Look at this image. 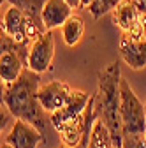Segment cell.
<instances>
[{
    "mask_svg": "<svg viewBox=\"0 0 146 148\" xmlns=\"http://www.w3.org/2000/svg\"><path fill=\"white\" fill-rule=\"evenodd\" d=\"M120 57L121 60L134 71L146 67V39H134L132 35L123 34L120 37Z\"/></svg>",
    "mask_w": 146,
    "mask_h": 148,
    "instance_id": "9",
    "label": "cell"
},
{
    "mask_svg": "<svg viewBox=\"0 0 146 148\" xmlns=\"http://www.w3.org/2000/svg\"><path fill=\"white\" fill-rule=\"evenodd\" d=\"M121 94V122L123 134H144L146 132V106L134 94L130 83L125 78L120 81Z\"/></svg>",
    "mask_w": 146,
    "mask_h": 148,
    "instance_id": "4",
    "label": "cell"
},
{
    "mask_svg": "<svg viewBox=\"0 0 146 148\" xmlns=\"http://www.w3.org/2000/svg\"><path fill=\"white\" fill-rule=\"evenodd\" d=\"M93 0H81V5L83 7H90V4H92Z\"/></svg>",
    "mask_w": 146,
    "mask_h": 148,
    "instance_id": "20",
    "label": "cell"
},
{
    "mask_svg": "<svg viewBox=\"0 0 146 148\" xmlns=\"http://www.w3.org/2000/svg\"><path fill=\"white\" fill-rule=\"evenodd\" d=\"M41 141H44V134L35 125L20 118H16L12 129L5 136V143L12 148H37Z\"/></svg>",
    "mask_w": 146,
    "mask_h": 148,
    "instance_id": "7",
    "label": "cell"
},
{
    "mask_svg": "<svg viewBox=\"0 0 146 148\" xmlns=\"http://www.w3.org/2000/svg\"><path fill=\"white\" fill-rule=\"evenodd\" d=\"M39 72H33L27 67L14 83L4 85L2 102L12 116L35 125L44 134L49 118H46L48 111L39 102Z\"/></svg>",
    "mask_w": 146,
    "mask_h": 148,
    "instance_id": "1",
    "label": "cell"
},
{
    "mask_svg": "<svg viewBox=\"0 0 146 148\" xmlns=\"http://www.w3.org/2000/svg\"><path fill=\"white\" fill-rule=\"evenodd\" d=\"M121 71L118 62H111L99 72L95 108L99 111V118L107 125L111 132L113 146L121 148L123 141V122H121V94H120Z\"/></svg>",
    "mask_w": 146,
    "mask_h": 148,
    "instance_id": "2",
    "label": "cell"
},
{
    "mask_svg": "<svg viewBox=\"0 0 146 148\" xmlns=\"http://www.w3.org/2000/svg\"><path fill=\"white\" fill-rule=\"evenodd\" d=\"M141 28H143V37L146 39V14L141 16Z\"/></svg>",
    "mask_w": 146,
    "mask_h": 148,
    "instance_id": "19",
    "label": "cell"
},
{
    "mask_svg": "<svg viewBox=\"0 0 146 148\" xmlns=\"http://www.w3.org/2000/svg\"><path fill=\"white\" fill-rule=\"evenodd\" d=\"M121 148H146L144 134H123Z\"/></svg>",
    "mask_w": 146,
    "mask_h": 148,
    "instance_id": "16",
    "label": "cell"
},
{
    "mask_svg": "<svg viewBox=\"0 0 146 148\" xmlns=\"http://www.w3.org/2000/svg\"><path fill=\"white\" fill-rule=\"evenodd\" d=\"M120 2L121 0H93V2L90 4L88 11H90V14H92L93 20H99V18H102L104 14L115 11Z\"/></svg>",
    "mask_w": 146,
    "mask_h": 148,
    "instance_id": "15",
    "label": "cell"
},
{
    "mask_svg": "<svg viewBox=\"0 0 146 148\" xmlns=\"http://www.w3.org/2000/svg\"><path fill=\"white\" fill-rule=\"evenodd\" d=\"M88 148H115L113 139H111V132H109L107 125L102 122V118H99V116H97V120L93 123L92 141H90Z\"/></svg>",
    "mask_w": 146,
    "mask_h": 148,
    "instance_id": "13",
    "label": "cell"
},
{
    "mask_svg": "<svg viewBox=\"0 0 146 148\" xmlns=\"http://www.w3.org/2000/svg\"><path fill=\"white\" fill-rule=\"evenodd\" d=\"M144 139H146V132H144Z\"/></svg>",
    "mask_w": 146,
    "mask_h": 148,
    "instance_id": "22",
    "label": "cell"
},
{
    "mask_svg": "<svg viewBox=\"0 0 146 148\" xmlns=\"http://www.w3.org/2000/svg\"><path fill=\"white\" fill-rule=\"evenodd\" d=\"M92 95L83 90H72V94L63 108L49 115L51 125L57 129L62 136L65 146L74 148L85 132V111L90 104Z\"/></svg>",
    "mask_w": 146,
    "mask_h": 148,
    "instance_id": "3",
    "label": "cell"
},
{
    "mask_svg": "<svg viewBox=\"0 0 146 148\" xmlns=\"http://www.w3.org/2000/svg\"><path fill=\"white\" fill-rule=\"evenodd\" d=\"M62 148H69V146H62Z\"/></svg>",
    "mask_w": 146,
    "mask_h": 148,
    "instance_id": "23",
    "label": "cell"
},
{
    "mask_svg": "<svg viewBox=\"0 0 146 148\" xmlns=\"http://www.w3.org/2000/svg\"><path fill=\"white\" fill-rule=\"evenodd\" d=\"M132 2L136 4V7L139 9L141 14H146V0H132Z\"/></svg>",
    "mask_w": 146,
    "mask_h": 148,
    "instance_id": "17",
    "label": "cell"
},
{
    "mask_svg": "<svg viewBox=\"0 0 146 148\" xmlns=\"http://www.w3.org/2000/svg\"><path fill=\"white\" fill-rule=\"evenodd\" d=\"M72 94V88L63 81H49L39 88V102L48 113H55L63 108Z\"/></svg>",
    "mask_w": 146,
    "mask_h": 148,
    "instance_id": "8",
    "label": "cell"
},
{
    "mask_svg": "<svg viewBox=\"0 0 146 148\" xmlns=\"http://www.w3.org/2000/svg\"><path fill=\"white\" fill-rule=\"evenodd\" d=\"M83 34H85V21L83 18L72 14L69 20L63 23L62 27V37H63V42L69 48H74L79 44V41L83 39Z\"/></svg>",
    "mask_w": 146,
    "mask_h": 148,
    "instance_id": "12",
    "label": "cell"
},
{
    "mask_svg": "<svg viewBox=\"0 0 146 148\" xmlns=\"http://www.w3.org/2000/svg\"><path fill=\"white\" fill-rule=\"evenodd\" d=\"M7 2H11L12 5L16 7H20L27 16H28V20H32L33 23H37V25H44L42 23V7H44V2L42 0H7Z\"/></svg>",
    "mask_w": 146,
    "mask_h": 148,
    "instance_id": "14",
    "label": "cell"
},
{
    "mask_svg": "<svg viewBox=\"0 0 146 148\" xmlns=\"http://www.w3.org/2000/svg\"><path fill=\"white\" fill-rule=\"evenodd\" d=\"M72 9L65 0H46L44 7H42V23L48 30L53 28H60L63 27V23L72 16Z\"/></svg>",
    "mask_w": 146,
    "mask_h": 148,
    "instance_id": "10",
    "label": "cell"
},
{
    "mask_svg": "<svg viewBox=\"0 0 146 148\" xmlns=\"http://www.w3.org/2000/svg\"><path fill=\"white\" fill-rule=\"evenodd\" d=\"M65 2L72 7V9H81L83 5H81V0H65Z\"/></svg>",
    "mask_w": 146,
    "mask_h": 148,
    "instance_id": "18",
    "label": "cell"
},
{
    "mask_svg": "<svg viewBox=\"0 0 146 148\" xmlns=\"http://www.w3.org/2000/svg\"><path fill=\"white\" fill-rule=\"evenodd\" d=\"M141 16L143 14L139 12V9L136 7V4L132 0H121L116 5V9L113 11V20L123 34H129L136 27H139L141 25Z\"/></svg>",
    "mask_w": 146,
    "mask_h": 148,
    "instance_id": "11",
    "label": "cell"
},
{
    "mask_svg": "<svg viewBox=\"0 0 146 148\" xmlns=\"http://www.w3.org/2000/svg\"><path fill=\"white\" fill-rule=\"evenodd\" d=\"M55 57V37L53 30H46L41 34L37 39H33L28 48V58H27V67L32 69L33 72H46L51 69V62Z\"/></svg>",
    "mask_w": 146,
    "mask_h": 148,
    "instance_id": "5",
    "label": "cell"
},
{
    "mask_svg": "<svg viewBox=\"0 0 146 148\" xmlns=\"http://www.w3.org/2000/svg\"><path fill=\"white\" fill-rule=\"evenodd\" d=\"M0 148H12V146H11V145H9V143H4V145H2V146H0Z\"/></svg>",
    "mask_w": 146,
    "mask_h": 148,
    "instance_id": "21",
    "label": "cell"
},
{
    "mask_svg": "<svg viewBox=\"0 0 146 148\" xmlns=\"http://www.w3.org/2000/svg\"><path fill=\"white\" fill-rule=\"evenodd\" d=\"M2 34H7L16 42L30 44L28 35V16L16 5H11L2 18Z\"/></svg>",
    "mask_w": 146,
    "mask_h": 148,
    "instance_id": "6",
    "label": "cell"
}]
</instances>
